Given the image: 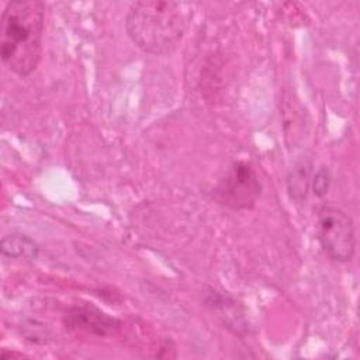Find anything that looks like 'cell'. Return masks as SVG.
I'll return each instance as SVG.
<instances>
[{
    "mask_svg": "<svg viewBox=\"0 0 360 360\" xmlns=\"http://www.w3.org/2000/svg\"><path fill=\"white\" fill-rule=\"evenodd\" d=\"M45 4L38 0L7 3L0 21V53L13 73L31 75L42 56Z\"/></svg>",
    "mask_w": 360,
    "mask_h": 360,
    "instance_id": "obj_1",
    "label": "cell"
},
{
    "mask_svg": "<svg viewBox=\"0 0 360 360\" xmlns=\"http://www.w3.org/2000/svg\"><path fill=\"white\" fill-rule=\"evenodd\" d=\"M1 252L10 257L35 259L38 255V246L25 235H8L1 240Z\"/></svg>",
    "mask_w": 360,
    "mask_h": 360,
    "instance_id": "obj_7",
    "label": "cell"
},
{
    "mask_svg": "<svg viewBox=\"0 0 360 360\" xmlns=\"http://www.w3.org/2000/svg\"><path fill=\"white\" fill-rule=\"evenodd\" d=\"M65 325L66 328L75 330H83L96 335H107L117 328L118 321L107 316L105 314H103L101 311L91 305H84L69 309L65 315Z\"/></svg>",
    "mask_w": 360,
    "mask_h": 360,
    "instance_id": "obj_5",
    "label": "cell"
},
{
    "mask_svg": "<svg viewBox=\"0 0 360 360\" xmlns=\"http://www.w3.org/2000/svg\"><path fill=\"white\" fill-rule=\"evenodd\" d=\"M309 163L301 162L295 165L287 176L288 194L297 202H301L307 197L309 188Z\"/></svg>",
    "mask_w": 360,
    "mask_h": 360,
    "instance_id": "obj_8",
    "label": "cell"
},
{
    "mask_svg": "<svg viewBox=\"0 0 360 360\" xmlns=\"http://www.w3.org/2000/svg\"><path fill=\"white\" fill-rule=\"evenodd\" d=\"M191 18L187 3L145 0L129 6L125 30L143 52L166 55L177 48Z\"/></svg>",
    "mask_w": 360,
    "mask_h": 360,
    "instance_id": "obj_2",
    "label": "cell"
},
{
    "mask_svg": "<svg viewBox=\"0 0 360 360\" xmlns=\"http://www.w3.org/2000/svg\"><path fill=\"white\" fill-rule=\"evenodd\" d=\"M262 184L256 170L246 162H235L212 190L221 205L232 210H249L257 202Z\"/></svg>",
    "mask_w": 360,
    "mask_h": 360,
    "instance_id": "obj_4",
    "label": "cell"
},
{
    "mask_svg": "<svg viewBox=\"0 0 360 360\" xmlns=\"http://www.w3.org/2000/svg\"><path fill=\"white\" fill-rule=\"evenodd\" d=\"M205 302L225 328L238 335L248 332V322L235 300L215 290H210V292L205 295Z\"/></svg>",
    "mask_w": 360,
    "mask_h": 360,
    "instance_id": "obj_6",
    "label": "cell"
},
{
    "mask_svg": "<svg viewBox=\"0 0 360 360\" xmlns=\"http://www.w3.org/2000/svg\"><path fill=\"white\" fill-rule=\"evenodd\" d=\"M329 186H330V174H329V170L328 167L322 166L316 170L314 179H312V190H314V194L316 197H325L329 191Z\"/></svg>",
    "mask_w": 360,
    "mask_h": 360,
    "instance_id": "obj_9",
    "label": "cell"
},
{
    "mask_svg": "<svg viewBox=\"0 0 360 360\" xmlns=\"http://www.w3.org/2000/svg\"><path fill=\"white\" fill-rule=\"evenodd\" d=\"M316 232L325 255L339 263L350 262L356 250V232L352 217L342 208L323 204L318 211Z\"/></svg>",
    "mask_w": 360,
    "mask_h": 360,
    "instance_id": "obj_3",
    "label": "cell"
}]
</instances>
